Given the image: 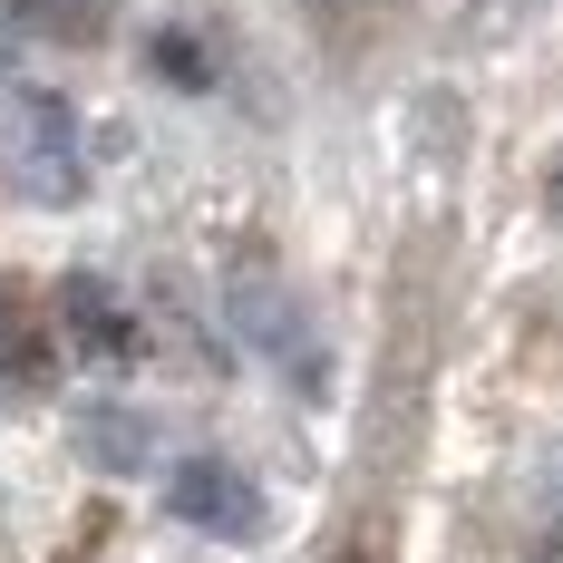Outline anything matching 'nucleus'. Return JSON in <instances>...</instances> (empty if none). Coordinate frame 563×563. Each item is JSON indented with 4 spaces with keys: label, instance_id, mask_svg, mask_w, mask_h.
<instances>
[{
    "label": "nucleus",
    "instance_id": "1",
    "mask_svg": "<svg viewBox=\"0 0 563 563\" xmlns=\"http://www.w3.org/2000/svg\"><path fill=\"white\" fill-rule=\"evenodd\" d=\"M0 166L30 205H78L88 195V136H78V108L58 88H20L10 98V126H0Z\"/></svg>",
    "mask_w": 563,
    "mask_h": 563
},
{
    "label": "nucleus",
    "instance_id": "2",
    "mask_svg": "<svg viewBox=\"0 0 563 563\" xmlns=\"http://www.w3.org/2000/svg\"><path fill=\"white\" fill-rule=\"evenodd\" d=\"M166 515L175 525H195V534H214V544H263V486L233 466V456H175L166 466Z\"/></svg>",
    "mask_w": 563,
    "mask_h": 563
},
{
    "label": "nucleus",
    "instance_id": "3",
    "mask_svg": "<svg viewBox=\"0 0 563 563\" xmlns=\"http://www.w3.org/2000/svg\"><path fill=\"white\" fill-rule=\"evenodd\" d=\"M233 331H243V350H263L291 389H321V331L273 273H233Z\"/></svg>",
    "mask_w": 563,
    "mask_h": 563
},
{
    "label": "nucleus",
    "instance_id": "4",
    "mask_svg": "<svg viewBox=\"0 0 563 563\" xmlns=\"http://www.w3.org/2000/svg\"><path fill=\"white\" fill-rule=\"evenodd\" d=\"M78 456L108 466V476H146L156 466V418L126 408V398H98V408H78Z\"/></svg>",
    "mask_w": 563,
    "mask_h": 563
},
{
    "label": "nucleus",
    "instance_id": "5",
    "mask_svg": "<svg viewBox=\"0 0 563 563\" xmlns=\"http://www.w3.org/2000/svg\"><path fill=\"white\" fill-rule=\"evenodd\" d=\"M58 321H68V340H78L88 360H136V321H126V301H117L98 273L58 282Z\"/></svg>",
    "mask_w": 563,
    "mask_h": 563
},
{
    "label": "nucleus",
    "instance_id": "6",
    "mask_svg": "<svg viewBox=\"0 0 563 563\" xmlns=\"http://www.w3.org/2000/svg\"><path fill=\"white\" fill-rule=\"evenodd\" d=\"M30 389H49V350H40L30 311H20L10 282H0V398H30Z\"/></svg>",
    "mask_w": 563,
    "mask_h": 563
},
{
    "label": "nucleus",
    "instance_id": "7",
    "mask_svg": "<svg viewBox=\"0 0 563 563\" xmlns=\"http://www.w3.org/2000/svg\"><path fill=\"white\" fill-rule=\"evenodd\" d=\"M10 30L58 40V49H88V40L108 30V0H10Z\"/></svg>",
    "mask_w": 563,
    "mask_h": 563
},
{
    "label": "nucleus",
    "instance_id": "8",
    "mask_svg": "<svg viewBox=\"0 0 563 563\" xmlns=\"http://www.w3.org/2000/svg\"><path fill=\"white\" fill-rule=\"evenodd\" d=\"M156 68H166V78H185V88H205V49H195L185 30H166V40H156Z\"/></svg>",
    "mask_w": 563,
    "mask_h": 563
},
{
    "label": "nucleus",
    "instance_id": "9",
    "mask_svg": "<svg viewBox=\"0 0 563 563\" xmlns=\"http://www.w3.org/2000/svg\"><path fill=\"white\" fill-rule=\"evenodd\" d=\"M544 195H554V214H563V166H554V185H544Z\"/></svg>",
    "mask_w": 563,
    "mask_h": 563
},
{
    "label": "nucleus",
    "instance_id": "10",
    "mask_svg": "<svg viewBox=\"0 0 563 563\" xmlns=\"http://www.w3.org/2000/svg\"><path fill=\"white\" fill-rule=\"evenodd\" d=\"M0 78H10V49H0Z\"/></svg>",
    "mask_w": 563,
    "mask_h": 563
},
{
    "label": "nucleus",
    "instance_id": "11",
    "mask_svg": "<svg viewBox=\"0 0 563 563\" xmlns=\"http://www.w3.org/2000/svg\"><path fill=\"white\" fill-rule=\"evenodd\" d=\"M554 544H563V534H554Z\"/></svg>",
    "mask_w": 563,
    "mask_h": 563
}]
</instances>
